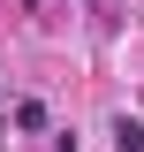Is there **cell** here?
<instances>
[{
	"mask_svg": "<svg viewBox=\"0 0 144 152\" xmlns=\"http://www.w3.org/2000/svg\"><path fill=\"white\" fill-rule=\"evenodd\" d=\"M114 152H144V122L137 114H114Z\"/></svg>",
	"mask_w": 144,
	"mask_h": 152,
	"instance_id": "cell-1",
	"label": "cell"
},
{
	"mask_svg": "<svg viewBox=\"0 0 144 152\" xmlns=\"http://www.w3.org/2000/svg\"><path fill=\"white\" fill-rule=\"evenodd\" d=\"M15 129H31V137L46 129V107H38V99H23V107H15Z\"/></svg>",
	"mask_w": 144,
	"mask_h": 152,
	"instance_id": "cell-2",
	"label": "cell"
},
{
	"mask_svg": "<svg viewBox=\"0 0 144 152\" xmlns=\"http://www.w3.org/2000/svg\"><path fill=\"white\" fill-rule=\"evenodd\" d=\"M0 145H8V129H0Z\"/></svg>",
	"mask_w": 144,
	"mask_h": 152,
	"instance_id": "cell-3",
	"label": "cell"
}]
</instances>
